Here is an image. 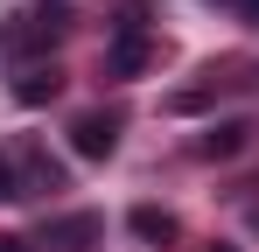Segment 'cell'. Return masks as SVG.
Masks as SVG:
<instances>
[{"mask_svg":"<svg viewBox=\"0 0 259 252\" xmlns=\"http://www.w3.org/2000/svg\"><path fill=\"white\" fill-rule=\"evenodd\" d=\"M7 161H14V196H42V189H63V168L49 161V147H35V140H21Z\"/></svg>","mask_w":259,"mask_h":252,"instance_id":"3","label":"cell"},{"mask_svg":"<svg viewBox=\"0 0 259 252\" xmlns=\"http://www.w3.org/2000/svg\"><path fill=\"white\" fill-rule=\"evenodd\" d=\"M154 63V35H133V28H112V49H105V70L112 77H140Z\"/></svg>","mask_w":259,"mask_h":252,"instance_id":"5","label":"cell"},{"mask_svg":"<svg viewBox=\"0 0 259 252\" xmlns=\"http://www.w3.org/2000/svg\"><path fill=\"white\" fill-rule=\"evenodd\" d=\"M63 35H70V7H63V0H42V7H28V14H14V28L0 35V49L28 70V63H35V56H49Z\"/></svg>","mask_w":259,"mask_h":252,"instance_id":"1","label":"cell"},{"mask_svg":"<svg viewBox=\"0 0 259 252\" xmlns=\"http://www.w3.org/2000/svg\"><path fill=\"white\" fill-rule=\"evenodd\" d=\"M105 238V217L98 210H70V217H49L42 224V245H56V252H91Z\"/></svg>","mask_w":259,"mask_h":252,"instance_id":"4","label":"cell"},{"mask_svg":"<svg viewBox=\"0 0 259 252\" xmlns=\"http://www.w3.org/2000/svg\"><path fill=\"white\" fill-rule=\"evenodd\" d=\"M14 196V161H7V147H0V203Z\"/></svg>","mask_w":259,"mask_h":252,"instance_id":"9","label":"cell"},{"mask_svg":"<svg viewBox=\"0 0 259 252\" xmlns=\"http://www.w3.org/2000/svg\"><path fill=\"white\" fill-rule=\"evenodd\" d=\"M245 140H252V119H224V126H210V133L196 140V154H203V161H224V154H238Z\"/></svg>","mask_w":259,"mask_h":252,"instance_id":"7","label":"cell"},{"mask_svg":"<svg viewBox=\"0 0 259 252\" xmlns=\"http://www.w3.org/2000/svg\"><path fill=\"white\" fill-rule=\"evenodd\" d=\"M119 112H77V119H70V147H77V154H84V161H112V154H119Z\"/></svg>","mask_w":259,"mask_h":252,"instance_id":"2","label":"cell"},{"mask_svg":"<svg viewBox=\"0 0 259 252\" xmlns=\"http://www.w3.org/2000/svg\"><path fill=\"white\" fill-rule=\"evenodd\" d=\"M56 91H63V70H56V63H28V70H14V98H21V105H49Z\"/></svg>","mask_w":259,"mask_h":252,"instance_id":"6","label":"cell"},{"mask_svg":"<svg viewBox=\"0 0 259 252\" xmlns=\"http://www.w3.org/2000/svg\"><path fill=\"white\" fill-rule=\"evenodd\" d=\"M217 7H231L238 21H259V0H217Z\"/></svg>","mask_w":259,"mask_h":252,"instance_id":"10","label":"cell"},{"mask_svg":"<svg viewBox=\"0 0 259 252\" xmlns=\"http://www.w3.org/2000/svg\"><path fill=\"white\" fill-rule=\"evenodd\" d=\"M133 238L168 245V238H175V217H168V210H154V203H140V210H133Z\"/></svg>","mask_w":259,"mask_h":252,"instance_id":"8","label":"cell"},{"mask_svg":"<svg viewBox=\"0 0 259 252\" xmlns=\"http://www.w3.org/2000/svg\"><path fill=\"white\" fill-rule=\"evenodd\" d=\"M224 252H231V245H224Z\"/></svg>","mask_w":259,"mask_h":252,"instance_id":"11","label":"cell"}]
</instances>
